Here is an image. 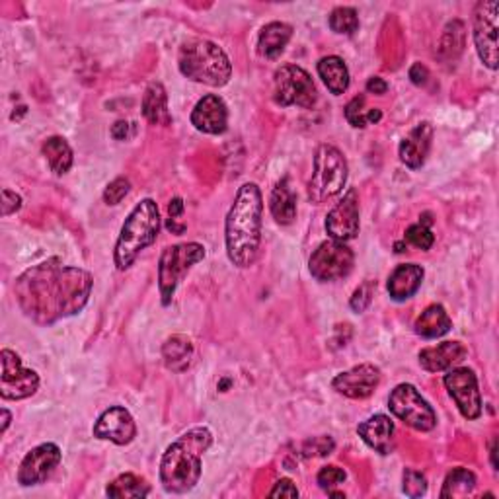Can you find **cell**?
Instances as JSON below:
<instances>
[{
  "mask_svg": "<svg viewBox=\"0 0 499 499\" xmlns=\"http://www.w3.org/2000/svg\"><path fill=\"white\" fill-rule=\"evenodd\" d=\"M94 287L92 273L65 265L59 258L26 270L14 285V296L29 320L53 326L84 311Z\"/></svg>",
  "mask_w": 499,
  "mask_h": 499,
  "instance_id": "cell-1",
  "label": "cell"
},
{
  "mask_svg": "<svg viewBox=\"0 0 499 499\" xmlns=\"http://www.w3.org/2000/svg\"><path fill=\"white\" fill-rule=\"evenodd\" d=\"M263 197L258 184L246 182L237 191L225 222L227 256L232 265L246 270L256 262L262 244Z\"/></svg>",
  "mask_w": 499,
  "mask_h": 499,
  "instance_id": "cell-2",
  "label": "cell"
},
{
  "mask_svg": "<svg viewBox=\"0 0 499 499\" xmlns=\"http://www.w3.org/2000/svg\"><path fill=\"white\" fill-rule=\"evenodd\" d=\"M213 445V433L197 426L186 431L164 451L161 461V484L168 494H187L199 484L201 459Z\"/></svg>",
  "mask_w": 499,
  "mask_h": 499,
  "instance_id": "cell-3",
  "label": "cell"
},
{
  "mask_svg": "<svg viewBox=\"0 0 499 499\" xmlns=\"http://www.w3.org/2000/svg\"><path fill=\"white\" fill-rule=\"evenodd\" d=\"M178 67L186 79L211 88L227 87L232 77V62L225 49L204 37L187 39L179 47Z\"/></svg>",
  "mask_w": 499,
  "mask_h": 499,
  "instance_id": "cell-4",
  "label": "cell"
},
{
  "mask_svg": "<svg viewBox=\"0 0 499 499\" xmlns=\"http://www.w3.org/2000/svg\"><path fill=\"white\" fill-rule=\"evenodd\" d=\"M161 232V211L154 199H143L125 219L120 238L115 242L113 262L120 271H127L139 254L153 246Z\"/></svg>",
  "mask_w": 499,
  "mask_h": 499,
  "instance_id": "cell-5",
  "label": "cell"
},
{
  "mask_svg": "<svg viewBox=\"0 0 499 499\" xmlns=\"http://www.w3.org/2000/svg\"><path fill=\"white\" fill-rule=\"evenodd\" d=\"M347 161L334 145H320L314 153V168L309 182V199L322 205L336 197L347 182Z\"/></svg>",
  "mask_w": 499,
  "mask_h": 499,
  "instance_id": "cell-6",
  "label": "cell"
},
{
  "mask_svg": "<svg viewBox=\"0 0 499 499\" xmlns=\"http://www.w3.org/2000/svg\"><path fill=\"white\" fill-rule=\"evenodd\" d=\"M205 260V246L199 242H182L162 250L158 260V291L164 306L172 303L178 285L195 263Z\"/></svg>",
  "mask_w": 499,
  "mask_h": 499,
  "instance_id": "cell-7",
  "label": "cell"
},
{
  "mask_svg": "<svg viewBox=\"0 0 499 499\" xmlns=\"http://www.w3.org/2000/svg\"><path fill=\"white\" fill-rule=\"evenodd\" d=\"M273 100L281 108L311 110L318 102V90L312 77L299 65H283L273 74Z\"/></svg>",
  "mask_w": 499,
  "mask_h": 499,
  "instance_id": "cell-8",
  "label": "cell"
},
{
  "mask_svg": "<svg viewBox=\"0 0 499 499\" xmlns=\"http://www.w3.org/2000/svg\"><path fill=\"white\" fill-rule=\"evenodd\" d=\"M388 408L400 421H404L408 428L416 431L426 433L437 426V413L433 406L420 395L416 387L408 385V382H402L390 392Z\"/></svg>",
  "mask_w": 499,
  "mask_h": 499,
  "instance_id": "cell-9",
  "label": "cell"
},
{
  "mask_svg": "<svg viewBox=\"0 0 499 499\" xmlns=\"http://www.w3.org/2000/svg\"><path fill=\"white\" fill-rule=\"evenodd\" d=\"M355 256L353 250L345 242L339 240H324L318 246L309 262L311 275L320 283H332L347 278L353 270Z\"/></svg>",
  "mask_w": 499,
  "mask_h": 499,
  "instance_id": "cell-10",
  "label": "cell"
},
{
  "mask_svg": "<svg viewBox=\"0 0 499 499\" xmlns=\"http://www.w3.org/2000/svg\"><path fill=\"white\" fill-rule=\"evenodd\" d=\"M3 375H0V396L3 400H26L34 396L39 388L36 370L22 367V359L12 349L0 352Z\"/></svg>",
  "mask_w": 499,
  "mask_h": 499,
  "instance_id": "cell-11",
  "label": "cell"
},
{
  "mask_svg": "<svg viewBox=\"0 0 499 499\" xmlns=\"http://www.w3.org/2000/svg\"><path fill=\"white\" fill-rule=\"evenodd\" d=\"M497 18L499 3L497 0H482L474 10V46L478 57L484 65L495 71L497 69Z\"/></svg>",
  "mask_w": 499,
  "mask_h": 499,
  "instance_id": "cell-12",
  "label": "cell"
},
{
  "mask_svg": "<svg viewBox=\"0 0 499 499\" xmlns=\"http://www.w3.org/2000/svg\"><path fill=\"white\" fill-rule=\"evenodd\" d=\"M443 382L464 420L474 421L482 416V395L472 369L453 367L447 370Z\"/></svg>",
  "mask_w": 499,
  "mask_h": 499,
  "instance_id": "cell-13",
  "label": "cell"
},
{
  "mask_svg": "<svg viewBox=\"0 0 499 499\" xmlns=\"http://www.w3.org/2000/svg\"><path fill=\"white\" fill-rule=\"evenodd\" d=\"M62 453L55 443H41L37 447L31 449L22 462L16 474V480L20 486L31 487L44 484L47 478L55 472L57 466L61 464Z\"/></svg>",
  "mask_w": 499,
  "mask_h": 499,
  "instance_id": "cell-14",
  "label": "cell"
},
{
  "mask_svg": "<svg viewBox=\"0 0 499 499\" xmlns=\"http://www.w3.org/2000/svg\"><path fill=\"white\" fill-rule=\"evenodd\" d=\"M361 229L359 220V194L357 189H347L344 197L337 201L336 207L326 217V232L330 238L339 242H349L357 238Z\"/></svg>",
  "mask_w": 499,
  "mask_h": 499,
  "instance_id": "cell-15",
  "label": "cell"
},
{
  "mask_svg": "<svg viewBox=\"0 0 499 499\" xmlns=\"http://www.w3.org/2000/svg\"><path fill=\"white\" fill-rule=\"evenodd\" d=\"M380 369L373 363H361L353 369L344 370L334 377L332 388L345 398L365 400L369 398L380 385Z\"/></svg>",
  "mask_w": 499,
  "mask_h": 499,
  "instance_id": "cell-16",
  "label": "cell"
},
{
  "mask_svg": "<svg viewBox=\"0 0 499 499\" xmlns=\"http://www.w3.org/2000/svg\"><path fill=\"white\" fill-rule=\"evenodd\" d=\"M92 433L96 439L110 441L123 447L137 437V426L129 410H125L123 406H112L96 420Z\"/></svg>",
  "mask_w": 499,
  "mask_h": 499,
  "instance_id": "cell-17",
  "label": "cell"
},
{
  "mask_svg": "<svg viewBox=\"0 0 499 499\" xmlns=\"http://www.w3.org/2000/svg\"><path fill=\"white\" fill-rule=\"evenodd\" d=\"M191 125L205 135H222L229 129V108L217 94H207L191 112Z\"/></svg>",
  "mask_w": 499,
  "mask_h": 499,
  "instance_id": "cell-18",
  "label": "cell"
},
{
  "mask_svg": "<svg viewBox=\"0 0 499 499\" xmlns=\"http://www.w3.org/2000/svg\"><path fill=\"white\" fill-rule=\"evenodd\" d=\"M433 141V127L431 123L423 121L413 127V129L404 137V141L400 143L398 156L404 166L410 170H418L428 161V154L431 151Z\"/></svg>",
  "mask_w": 499,
  "mask_h": 499,
  "instance_id": "cell-19",
  "label": "cell"
},
{
  "mask_svg": "<svg viewBox=\"0 0 499 499\" xmlns=\"http://www.w3.org/2000/svg\"><path fill=\"white\" fill-rule=\"evenodd\" d=\"M357 433L367 447L382 456L395 451V421L385 413H375L363 423H359Z\"/></svg>",
  "mask_w": 499,
  "mask_h": 499,
  "instance_id": "cell-20",
  "label": "cell"
},
{
  "mask_svg": "<svg viewBox=\"0 0 499 499\" xmlns=\"http://www.w3.org/2000/svg\"><path fill=\"white\" fill-rule=\"evenodd\" d=\"M466 355H469V349L461 342H443L439 345L421 349L418 359L421 369L428 373H445V370L464 361Z\"/></svg>",
  "mask_w": 499,
  "mask_h": 499,
  "instance_id": "cell-21",
  "label": "cell"
},
{
  "mask_svg": "<svg viewBox=\"0 0 499 499\" xmlns=\"http://www.w3.org/2000/svg\"><path fill=\"white\" fill-rule=\"evenodd\" d=\"M423 278H426V271H423L421 265L418 263L398 265V268L390 273L387 283L390 299L396 303H404L412 299V296L420 291Z\"/></svg>",
  "mask_w": 499,
  "mask_h": 499,
  "instance_id": "cell-22",
  "label": "cell"
},
{
  "mask_svg": "<svg viewBox=\"0 0 499 499\" xmlns=\"http://www.w3.org/2000/svg\"><path fill=\"white\" fill-rule=\"evenodd\" d=\"M451 328H453L451 316L441 304H429L428 309L416 318V322H413V330H416L418 336L426 339L443 337L445 334L451 332Z\"/></svg>",
  "mask_w": 499,
  "mask_h": 499,
  "instance_id": "cell-23",
  "label": "cell"
},
{
  "mask_svg": "<svg viewBox=\"0 0 499 499\" xmlns=\"http://www.w3.org/2000/svg\"><path fill=\"white\" fill-rule=\"evenodd\" d=\"M143 115L151 125H170L172 115L168 110V94L162 82H151L143 96Z\"/></svg>",
  "mask_w": 499,
  "mask_h": 499,
  "instance_id": "cell-24",
  "label": "cell"
},
{
  "mask_svg": "<svg viewBox=\"0 0 499 499\" xmlns=\"http://www.w3.org/2000/svg\"><path fill=\"white\" fill-rule=\"evenodd\" d=\"M194 344L184 334L170 336L162 345V359L164 365L172 370V373H184L189 369L191 361H194Z\"/></svg>",
  "mask_w": 499,
  "mask_h": 499,
  "instance_id": "cell-25",
  "label": "cell"
},
{
  "mask_svg": "<svg viewBox=\"0 0 499 499\" xmlns=\"http://www.w3.org/2000/svg\"><path fill=\"white\" fill-rule=\"evenodd\" d=\"M293 37V28L285 22H270L263 26L258 37V51L265 59H278Z\"/></svg>",
  "mask_w": 499,
  "mask_h": 499,
  "instance_id": "cell-26",
  "label": "cell"
},
{
  "mask_svg": "<svg viewBox=\"0 0 499 499\" xmlns=\"http://www.w3.org/2000/svg\"><path fill=\"white\" fill-rule=\"evenodd\" d=\"M316 69H318V77L322 79L326 88L330 90L334 96H342L347 92L352 79H349V69L342 57L328 55L318 61Z\"/></svg>",
  "mask_w": 499,
  "mask_h": 499,
  "instance_id": "cell-27",
  "label": "cell"
},
{
  "mask_svg": "<svg viewBox=\"0 0 499 499\" xmlns=\"http://www.w3.org/2000/svg\"><path fill=\"white\" fill-rule=\"evenodd\" d=\"M270 209L273 219L279 222V225H291L296 219V195L291 189L289 178H283L278 182V186L271 191L270 199Z\"/></svg>",
  "mask_w": 499,
  "mask_h": 499,
  "instance_id": "cell-28",
  "label": "cell"
},
{
  "mask_svg": "<svg viewBox=\"0 0 499 499\" xmlns=\"http://www.w3.org/2000/svg\"><path fill=\"white\" fill-rule=\"evenodd\" d=\"M148 494H151V486L146 484L145 478L133 472H125L118 476L105 487V495L112 499H143Z\"/></svg>",
  "mask_w": 499,
  "mask_h": 499,
  "instance_id": "cell-29",
  "label": "cell"
},
{
  "mask_svg": "<svg viewBox=\"0 0 499 499\" xmlns=\"http://www.w3.org/2000/svg\"><path fill=\"white\" fill-rule=\"evenodd\" d=\"M41 151H44L49 168L57 176H65L72 168V148L62 137H49L44 146H41Z\"/></svg>",
  "mask_w": 499,
  "mask_h": 499,
  "instance_id": "cell-30",
  "label": "cell"
},
{
  "mask_svg": "<svg viewBox=\"0 0 499 499\" xmlns=\"http://www.w3.org/2000/svg\"><path fill=\"white\" fill-rule=\"evenodd\" d=\"M476 487V476L469 469H462V466H456L453 469L447 478L443 482L441 497H456V495H469L474 492Z\"/></svg>",
  "mask_w": 499,
  "mask_h": 499,
  "instance_id": "cell-31",
  "label": "cell"
},
{
  "mask_svg": "<svg viewBox=\"0 0 499 499\" xmlns=\"http://www.w3.org/2000/svg\"><path fill=\"white\" fill-rule=\"evenodd\" d=\"M328 24L337 36H353L359 29V14L352 6H337L328 18Z\"/></svg>",
  "mask_w": 499,
  "mask_h": 499,
  "instance_id": "cell-32",
  "label": "cell"
},
{
  "mask_svg": "<svg viewBox=\"0 0 499 499\" xmlns=\"http://www.w3.org/2000/svg\"><path fill=\"white\" fill-rule=\"evenodd\" d=\"M402 490H404V494L412 499L423 497L428 494L426 476L413 469H406L404 474H402Z\"/></svg>",
  "mask_w": 499,
  "mask_h": 499,
  "instance_id": "cell-33",
  "label": "cell"
},
{
  "mask_svg": "<svg viewBox=\"0 0 499 499\" xmlns=\"http://www.w3.org/2000/svg\"><path fill=\"white\" fill-rule=\"evenodd\" d=\"M404 242L412 244L413 248L428 252V250H431V246L435 244V235H433L431 229L428 225H423V222H418V225L408 227Z\"/></svg>",
  "mask_w": 499,
  "mask_h": 499,
  "instance_id": "cell-34",
  "label": "cell"
},
{
  "mask_svg": "<svg viewBox=\"0 0 499 499\" xmlns=\"http://www.w3.org/2000/svg\"><path fill=\"white\" fill-rule=\"evenodd\" d=\"M369 112L365 110V96H355V98L345 105V120L355 129H365L369 125Z\"/></svg>",
  "mask_w": 499,
  "mask_h": 499,
  "instance_id": "cell-35",
  "label": "cell"
},
{
  "mask_svg": "<svg viewBox=\"0 0 499 499\" xmlns=\"http://www.w3.org/2000/svg\"><path fill=\"white\" fill-rule=\"evenodd\" d=\"M345 478H347V474L344 469H339V466H336V464H328V466H324V469H320V472H318L316 482L324 492L330 494L339 484L345 482Z\"/></svg>",
  "mask_w": 499,
  "mask_h": 499,
  "instance_id": "cell-36",
  "label": "cell"
},
{
  "mask_svg": "<svg viewBox=\"0 0 499 499\" xmlns=\"http://www.w3.org/2000/svg\"><path fill=\"white\" fill-rule=\"evenodd\" d=\"M375 291H377V281H365V283H361L353 296H352V301H349V306H352V311L361 314V312H365L370 303H373V296H375Z\"/></svg>",
  "mask_w": 499,
  "mask_h": 499,
  "instance_id": "cell-37",
  "label": "cell"
},
{
  "mask_svg": "<svg viewBox=\"0 0 499 499\" xmlns=\"http://www.w3.org/2000/svg\"><path fill=\"white\" fill-rule=\"evenodd\" d=\"M131 191V182L125 176L115 178L113 182L108 184V187L104 189V204L105 205H120L121 201L129 195Z\"/></svg>",
  "mask_w": 499,
  "mask_h": 499,
  "instance_id": "cell-38",
  "label": "cell"
},
{
  "mask_svg": "<svg viewBox=\"0 0 499 499\" xmlns=\"http://www.w3.org/2000/svg\"><path fill=\"white\" fill-rule=\"evenodd\" d=\"M184 201L179 199V197H174L172 201H170V205H168V222H166V229L172 232V235H184V232L187 230V225L186 222H179L184 217Z\"/></svg>",
  "mask_w": 499,
  "mask_h": 499,
  "instance_id": "cell-39",
  "label": "cell"
},
{
  "mask_svg": "<svg viewBox=\"0 0 499 499\" xmlns=\"http://www.w3.org/2000/svg\"><path fill=\"white\" fill-rule=\"evenodd\" d=\"M336 449V443L330 435H322V437H316L304 445L306 456H326Z\"/></svg>",
  "mask_w": 499,
  "mask_h": 499,
  "instance_id": "cell-40",
  "label": "cell"
},
{
  "mask_svg": "<svg viewBox=\"0 0 499 499\" xmlns=\"http://www.w3.org/2000/svg\"><path fill=\"white\" fill-rule=\"evenodd\" d=\"M20 209H22V197L12 189H3V217L14 215Z\"/></svg>",
  "mask_w": 499,
  "mask_h": 499,
  "instance_id": "cell-41",
  "label": "cell"
},
{
  "mask_svg": "<svg viewBox=\"0 0 499 499\" xmlns=\"http://www.w3.org/2000/svg\"><path fill=\"white\" fill-rule=\"evenodd\" d=\"M270 497H299V487L289 478H281L279 482H275Z\"/></svg>",
  "mask_w": 499,
  "mask_h": 499,
  "instance_id": "cell-42",
  "label": "cell"
},
{
  "mask_svg": "<svg viewBox=\"0 0 499 499\" xmlns=\"http://www.w3.org/2000/svg\"><path fill=\"white\" fill-rule=\"evenodd\" d=\"M428 79H429L428 67H423L421 62H416V65H412V69H410V80L416 84V87H423V84L428 82Z\"/></svg>",
  "mask_w": 499,
  "mask_h": 499,
  "instance_id": "cell-43",
  "label": "cell"
},
{
  "mask_svg": "<svg viewBox=\"0 0 499 499\" xmlns=\"http://www.w3.org/2000/svg\"><path fill=\"white\" fill-rule=\"evenodd\" d=\"M367 92L369 94H377V96L387 94L388 92V82L385 79H380V77L369 79L367 80Z\"/></svg>",
  "mask_w": 499,
  "mask_h": 499,
  "instance_id": "cell-44",
  "label": "cell"
},
{
  "mask_svg": "<svg viewBox=\"0 0 499 499\" xmlns=\"http://www.w3.org/2000/svg\"><path fill=\"white\" fill-rule=\"evenodd\" d=\"M129 129H131V123L120 120V121H115L112 127V137L118 141H125L127 137H129Z\"/></svg>",
  "mask_w": 499,
  "mask_h": 499,
  "instance_id": "cell-45",
  "label": "cell"
},
{
  "mask_svg": "<svg viewBox=\"0 0 499 499\" xmlns=\"http://www.w3.org/2000/svg\"><path fill=\"white\" fill-rule=\"evenodd\" d=\"M10 421H12V416H10V412L6 408H3V433H6Z\"/></svg>",
  "mask_w": 499,
  "mask_h": 499,
  "instance_id": "cell-46",
  "label": "cell"
},
{
  "mask_svg": "<svg viewBox=\"0 0 499 499\" xmlns=\"http://www.w3.org/2000/svg\"><path fill=\"white\" fill-rule=\"evenodd\" d=\"M495 443H497V441H494V443H492V451H490V453H492V464H494V469H497V461H495L497 447H495Z\"/></svg>",
  "mask_w": 499,
  "mask_h": 499,
  "instance_id": "cell-47",
  "label": "cell"
}]
</instances>
